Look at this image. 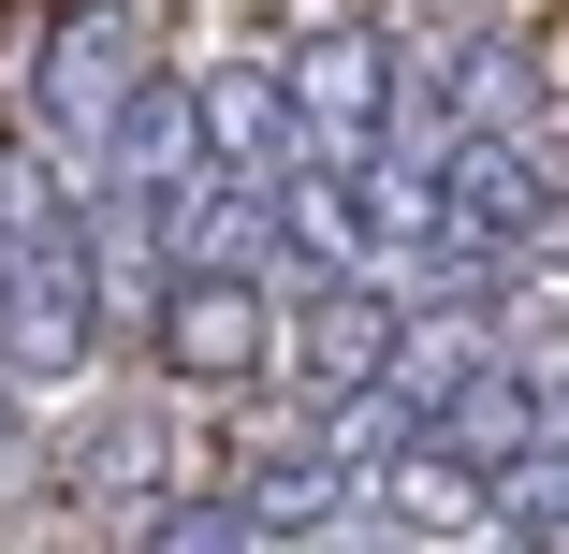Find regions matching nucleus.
Segmentation results:
<instances>
[{
	"instance_id": "nucleus-1",
	"label": "nucleus",
	"mask_w": 569,
	"mask_h": 554,
	"mask_svg": "<svg viewBox=\"0 0 569 554\" xmlns=\"http://www.w3.org/2000/svg\"><path fill=\"white\" fill-rule=\"evenodd\" d=\"M44 540H569V0H0Z\"/></svg>"
}]
</instances>
